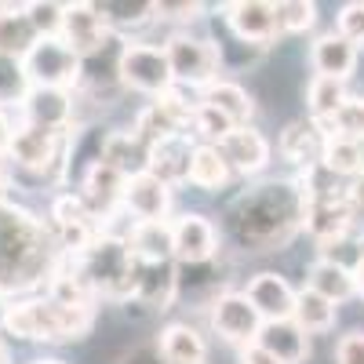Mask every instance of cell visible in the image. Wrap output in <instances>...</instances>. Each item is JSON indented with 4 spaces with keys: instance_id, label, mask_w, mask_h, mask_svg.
Returning a JSON list of instances; mask_svg holds the SVG:
<instances>
[{
    "instance_id": "cell-25",
    "label": "cell",
    "mask_w": 364,
    "mask_h": 364,
    "mask_svg": "<svg viewBox=\"0 0 364 364\" xmlns=\"http://www.w3.org/2000/svg\"><path fill=\"white\" fill-rule=\"evenodd\" d=\"M154 350L164 364H208V339L186 321L164 324Z\"/></svg>"
},
{
    "instance_id": "cell-38",
    "label": "cell",
    "mask_w": 364,
    "mask_h": 364,
    "mask_svg": "<svg viewBox=\"0 0 364 364\" xmlns=\"http://www.w3.org/2000/svg\"><path fill=\"white\" fill-rule=\"evenodd\" d=\"M324 132H328V135H343V139L364 142V95H350V99L339 106V113L324 124Z\"/></svg>"
},
{
    "instance_id": "cell-13",
    "label": "cell",
    "mask_w": 364,
    "mask_h": 364,
    "mask_svg": "<svg viewBox=\"0 0 364 364\" xmlns=\"http://www.w3.org/2000/svg\"><path fill=\"white\" fill-rule=\"evenodd\" d=\"M171 248H175V262L178 266H204L215 262L223 252V237L219 226L211 223L200 211H182L171 219Z\"/></svg>"
},
{
    "instance_id": "cell-30",
    "label": "cell",
    "mask_w": 364,
    "mask_h": 364,
    "mask_svg": "<svg viewBox=\"0 0 364 364\" xmlns=\"http://www.w3.org/2000/svg\"><path fill=\"white\" fill-rule=\"evenodd\" d=\"M291 321L306 331L310 339H314V336H328V331L336 328V321H339V306H336V302H328L324 295H317L314 288L302 284L299 295H295Z\"/></svg>"
},
{
    "instance_id": "cell-8",
    "label": "cell",
    "mask_w": 364,
    "mask_h": 364,
    "mask_svg": "<svg viewBox=\"0 0 364 364\" xmlns=\"http://www.w3.org/2000/svg\"><path fill=\"white\" fill-rule=\"evenodd\" d=\"M168 63H171V77L178 87H193L204 91L211 80H219L223 70V55L215 48V41L208 37H193L186 29H175V33L164 41Z\"/></svg>"
},
{
    "instance_id": "cell-12",
    "label": "cell",
    "mask_w": 364,
    "mask_h": 364,
    "mask_svg": "<svg viewBox=\"0 0 364 364\" xmlns=\"http://www.w3.org/2000/svg\"><path fill=\"white\" fill-rule=\"evenodd\" d=\"M208 317H211V331L237 350L255 346L259 331H262V317L255 314L245 291H219L215 302L208 306Z\"/></svg>"
},
{
    "instance_id": "cell-41",
    "label": "cell",
    "mask_w": 364,
    "mask_h": 364,
    "mask_svg": "<svg viewBox=\"0 0 364 364\" xmlns=\"http://www.w3.org/2000/svg\"><path fill=\"white\" fill-rule=\"evenodd\" d=\"M336 33H343L350 44L364 48V0H350L336 15Z\"/></svg>"
},
{
    "instance_id": "cell-37",
    "label": "cell",
    "mask_w": 364,
    "mask_h": 364,
    "mask_svg": "<svg viewBox=\"0 0 364 364\" xmlns=\"http://www.w3.org/2000/svg\"><path fill=\"white\" fill-rule=\"evenodd\" d=\"M29 77L22 70L18 58H4L0 55V109H18L22 99L29 95Z\"/></svg>"
},
{
    "instance_id": "cell-21",
    "label": "cell",
    "mask_w": 364,
    "mask_h": 364,
    "mask_svg": "<svg viewBox=\"0 0 364 364\" xmlns=\"http://www.w3.org/2000/svg\"><path fill=\"white\" fill-rule=\"evenodd\" d=\"M310 66L314 77H331V80H350L353 70L360 66V48L350 44L343 33L328 29L310 44Z\"/></svg>"
},
{
    "instance_id": "cell-3",
    "label": "cell",
    "mask_w": 364,
    "mask_h": 364,
    "mask_svg": "<svg viewBox=\"0 0 364 364\" xmlns=\"http://www.w3.org/2000/svg\"><path fill=\"white\" fill-rule=\"evenodd\" d=\"M91 328H95V306H66L51 295H26L11 299L0 331L26 343H77Z\"/></svg>"
},
{
    "instance_id": "cell-2",
    "label": "cell",
    "mask_w": 364,
    "mask_h": 364,
    "mask_svg": "<svg viewBox=\"0 0 364 364\" xmlns=\"http://www.w3.org/2000/svg\"><path fill=\"white\" fill-rule=\"evenodd\" d=\"M58 259L63 252L55 248L48 223L11 200H0V288L37 291L51 281Z\"/></svg>"
},
{
    "instance_id": "cell-28",
    "label": "cell",
    "mask_w": 364,
    "mask_h": 364,
    "mask_svg": "<svg viewBox=\"0 0 364 364\" xmlns=\"http://www.w3.org/2000/svg\"><path fill=\"white\" fill-rule=\"evenodd\" d=\"M41 41V33L33 29L26 15V4H0V55L4 58H22L33 51V44Z\"/></svg>"
},
{
    "instance_id": "cell-24",
    "label": "cell",
    "mask_w": 364,
    "mask_h": 364,
    "mask_svg": "<svg viewBox=\"0 0 364 364\" xmlns=\"http://www.w3.org/2000/svg\"><path fill=\"white\" fill-rule=\"evenodd\" d=\"M255 346H262L277 364H306L310 360V336L291 317L288 321H266Z\"/></svg>"
},
{
    "instance_id": "cell-39",
    "label": "cell",
    "mask_w": 364,
    "mask_h": 364,
    "mask_svg": "<svg viewBox=\"0 0 364 364\" xmlns=\"http://www.w3.org/2000/svg\"><path fill=\"white\" fill-rule=\"evenodd\" d=\"M281 15V33H306V29L317 26V4L314 0H281L277 4Z\"/></svg>"
},
{
    "instance_id": "cell-40",
    "label": "cell",
    "mask_w": 364,
    "mask_h": 364,
    "mask_svg": "<svg viewBox=\"0 0 364 364\" xmlns=\"http://www.w3.org/2000/svg\"><path fill=\"white\" fill-rule=\"evenodd\" d=\"M26 15H29V22H33V29L41 37H58L63 33L66 4H58V0H29Z\"/></svg>"
},
{
    "instance_id": "cell-17",
    "label": "cell",
    "mask_w": 364,
    "mask_h": 364,
    "mask_svg": "<svg viewBox=\"0 0 364 364\" xmlns=\"http://www.w3.org/2000/svg\"><path fill=\"white\" fill-rule=\"evenodd\" d=\"M219 154L226 157L233 175H259L273 157V146L255 124H240L219 142Z\"/></svg>"
},
{
    "instance_id": "cell-22",
    "label": "cell",
    "mask_w": 364,
    "mask_h": 364,
    "mask_svg": "<svg viewBox=\"0 0 364 364\" xmlns=\"http://www.w3.org/2000/svg\"><path fill=\"white\" fill-rule=\"evenodd\" d=\"M357 223L360 219L343 204V197L331 193V197H310L306 200V223H302V230H306L317 245H328V240L350 233Z\"/></svg>"
},
{
    "instance_id": "cell-9",
    "label": "cell",
    "mask_w": 364,
    "mask_h": 364,
    "mask_svg": "<svg viewBox=\"0 0 364 364\" xmlns=\"http://www.w3.org/2000/svg\"><path fill=\"white\" fill-rule=\"evenodd\" d=\"M22 70L33 87H63V91H77L80 87V55L63 41V37H41L22 58Z\"/></svg>"
},
{
    "instance_id": "cell-45",
    "label": "cell",
    "mask_w": 364,
    "mask_h": 364,
    "mask_svg": "<svg viewBox=\"0 0 364 364\" xmlns=\"http://www.w3.org/2000/svg\"><path fill=\"white\" fill-rule=\"evenodd\" d=\"M237 364H277L262 346H245V350H237Z\"/></svg>"
},
{
    "instance_id": "cell-42",
    "label": "cell",
    "mask_w": 364,
    "mask_h": 364,
    "mask_svg": "<svg viewBox=\"0 0 364 364\" xmlns=\"http://www.w3.org/2000/svg\"><path fill=\"white\" fill-rule=\"evenodd\" d=\"M204 18V4H168L161 0L157 4V22H171V26H190V22H200Z\"/></svg>"
},
{
    "instance_id": "cell-1",
    "label": "cell",
    "mask_w": 364,
    "mask_h": 364,
    "mask_svg": "<svg viewBox=\"0 0 364 364\" xmlns=\"http://www.w3.org/2000/svg\"><path fill=\"white\" fill-rule=\"evenodd\" d=\"M306 223V197L295 178H262L240 190L223 208L219 237L245 255H266L291 245V237Z\"/></svg>"
},
{
    "instance_id": "cell-46",
    "label": "cell",
    "mask_w": 364,
    "mask_h": 364,
    "mask_svg": "<svg viewBox=\"0 0 364 364\" xmlns=\"http://www.w3.org/2000/svg\"><path fill=\"white\" fill-rule=\"evenodd\" d=\"M120 364H164L161 357H157V350L154 346H142V350H135V353H128Z\"/></svg>"
},
{
    "instance_id": "cell-26",
    "label": "cell",
    "mask_w": 364,
    "mask_h": 364,
    "mask_svg": "<svg viewBox=\"0 0 364 364\" xmlns=\"http://www.w3.org/2000/svg\"><path fill=\"white\" fill-rule=\"evenodd\" d=\"M193 135H171L149 149V175H157L161 182L175 186V182H190V164H193Z\"/></svg>"
},
{
    "instance_id": "cell-7",
    "label": "cell",
    "mask_w": 364,
    "mask_h": 364,
    "mask_svg": "<svg viewBox=\"0 0 364 364\" xmlns=\"http://www.w3.org/2000/svg\"><path fill=\"white\" fill-rule=\"evenodd\" d=\"M120 87L139 91V95L149 99H161L175 87L171 77V63H168V51L164 44H149V41H124L120 48Z\"/></svg>"
},
{
    "instance_id": "cell-16",
    "label": "cell",
    "mask_w": 364,
    "mask_h": 364,
    "mask_svg": "<svg viewBox=\"0 0 364 364\" xmlns=\"http://www.w3.org/2000/svg\"><path fill=\"white\" fill-rule=\"evenodd\" d=\"M63 37L80 58H87V55H95V51H102L117 33L106 26V18L99 15V8L95 4H66V18H63Z\"/></svg>"
},
{
    "instance_id": "cell-5",
    "label": "cell",
    "mask_w": 364,
    "mask_h": 364,
    "mask_svg": "<svg viewBox=\"0 0 364 364\" xmlns=\"http://www.w3.org/2000/svg\"><path fill=\"white\" fill-rule=\"evenodd\" d=\"M48 233L63 255H84L106 237V223L91 211V204L80 193H58L48 211Z\"/></svg>"
},
{
    "instance_id": "cell-36",
    "label": "cell",
    "mask_w": 364,
    "mask_h": 364,
    "mask_svg": "<svg viewBox=\"0 0 364 364\" xmlns=\"http://www.w3.org/2000/svg\"><path fill=\"white\" fill-rule=\"evenodd\" d=\"M324 168L339 178L360 175L364 171V142L357 139H343V135H331L328 149H324Z\"/></svg>"
},
{
    "instance_id": "cell-35",
    "label": "cell",
    "mask_w": 364,
    "mask_h": 364,
    "mask_svg": "<svg viewBox=\"0 0 364 364\" xmlns=\"http://www.w3.org/2000/svg\"><path fill=\"white\" fill-rule=\"evenodd\" d=\"M132 132H135L149 149H154L157 142H164V139H171V135H186V132H178V124L171 120V113L161 106V99H154L149 106H142V109H139Z\"/></svg>"
},
{
    "instance_id": "cell-10",
    "label": "cell",
    "mask_w": 364,
    "mask_h": 364,
    "mask_svg": "<svg viewBox=\"0 0 364 364\" xmlns=\"http://www.w3.org/2000/svg\"><path fill=\"white\" fill-rule=\"evenodd\" d=\"M18 120L33 124L44 132L58 135H77L80 128V106H77V91L63 87H29V95L18 106Z\"/></svg>"
},
{
    "instance_id": "cell-18",
    "label": "cell",
    "mask_w": 364,
    "mask_h": 364,
    "mask_svg": "<svg viewBox=\"0 0 364 364\" xmlns=\"http://www.w3.org/2000/svg\"><path fill=\"white\" fill-rule=\"evenodd\" d=\"M120 208H124L135 223H168V215H171V186L161 182L157 175L142 171V175L128 178L124 204Z\"/></svg>"
},
{
    "instance_id": "cell-51",
    "label": "cell",
    "mask_w": 364,
    "mask_h": 364,
    "mask_svg": "<svg viewBox=\"0 0 364 364\" xmlns=\"http://www.w3.org/2000/svg\"><path fill=\"white\" fill-rule=\"evenodd\" d=\"M33 364H66V360H58V357H41V360H33Z\"/></svg>"
},
{
    "instance_id": "cell-20",
    "label": "cell",
    "mask_w": 364,
    "mask_h": 364,
    "mask_svg": "<svg viewBox=\"0 0 364 364\" xmlns=\"http://www.w3.org/2000/svg\"><path fill=\"white\" fill-rule=\"evenodd\" d=\"M245 295H248V302L255 306V314H259L262 324H266V321H288V317H291L299 288H291L288 277H281V273L262 269V273H255V277L248 281Z\"/></svg>"
},
{
    "instance_id": "cell-6",
    "label": "cell",
    "mask_w": 364,
    "mask_h": 364,
    "mask_svg": "<svg viewBox=\"0 0 364 364\" xmlns=\"http://www.w3.org/2000/svg\"><path fill=\"white\" fill-rule=\"evenodd\" d=\"M73 135H58V132H44L33 124H15L11 142L4 149V157L11 168H22L29 175H44V178H58L66 171V157H70Z\"/></svg>"
},
{
    "instance_id": "cell-29",
    "label": "cell",
    "mask_w": 364,
    "mask_h": 364,
    "mask_svg": "<svg viewBox=\"0 0 364 364\" xmlns=\"http://www.w3.org/2000/svg\"><path fill=\"white\" fill-rule=\"evenodd\" d=\"M124 245H128L135 262H175L171 219L168 223H135Z\"/></svg>"
},
{
    "instance_id": "cell-47",
    "label": "cell",
    "mask_w": 364,
    "mask_h": 364,
    "mask_svg": "<svg viewBox=\"0 0 364 364\" xmlns=\"http://www.w3.org/2000/svg\"><path fill=\"white\" fill-rule=\"evenodd\" d=\"M15 124H18V120H11V117H8V109H0V154H4V149H8Z\"/></svg>"
},
{
    "instance_id": "cell-48",
    "label": "cell",
    "mask_w": 364,
    "mask_h": 364,
    "mask_svg": "<svg viewBox=\"0 0 364 364\" xmlns=\"http://www.w3.org/2000/svg\"><path fill=\"white\" fill-rule=\"evenodd\" d=\"M8 186H11V164L0 154V200H8Z\"/></svg>"
},
{
    "instance_id": "cell-43",
    "label": "cell",
    "mask_w": 364,
    "mask_h": 364,
    "mask_svg": "<svg viewBox=\"0 0 364 364\" xmlns=\"http://www.w3.org/2000/svg\"><path fill=\"white\" fill-rule=\"evenodd\" d=\"M336 364H364V331H350L336 343Z\"/></svg>"
},
{
    "instance_id": "cell-44",
    "label": "cell",
    "mask_w": 364,
    "mask_h": 364,
    "mask_svg": "<svg viewBox=\"0 0 364 364\" xmlns=\"http://www.w3.org/2000/svg\"><path fill=\"white\" fill-rule=\"evenodd\" d=\"M339 197H343V204L353 211V215H360V211H364V171H360V175L343 178V190H339Z\"/></svg>"
},
{
    "instance_id": "cell-27",
    "label": "cell",
    "mask_w": 364,
    "mask_h": 364,
    "mask_svg": "<svg viewBox=\"0 0 364 364\" xmlns=\"http://www.w3.org/2000/svg\"><path fill=\"white\" fill-rule=\"evenodd\" d=\"M200 102L211 106V109H219L223 117H230L233 124H252V117H255V99L248 95V87L245 84H237L230 77H219V80H211L204 91H200Z\"/></svg>"
},
{
    "instance_id": "cell-4",
    "label": "cell",
    "mask_w": 364,
    "mask_h": 364,
    "mask_svg": "<svg viewBox=\"0 0 364 364\" xmlns=\"http://www.w3.org/2000/svg\"><path fill=\"white\" fill-rule=\"evenodd\" d=\"M73 266L80 269V277L87 281V288L95 291V299H120L128 302L132 295V277H135V259L128 252L124 240L117 237H102L95 248H87L84 255H70Z\"/></svg>"
},
{
    "instance_id": "cell-49",
    "label": "cell",
    "mask_w": 364,
    "mask_h": 364,
    "mask_svg": "<svg viewBox=\"0 0 364 364\" xmlns=\"http://www.w3.org/2000/svg\"><path fill=\"white\" fill-rule=\"evenodd\" d=\"M8 306H11V291L0 288V328H4V317H8Z\"/></svg>"
},
{
    "instance_id": "cell-50",
    "label": "cell",
    "mask_w": 364,
    "mask_h": 364,
    "mask_svg": "<svg viewBox=\"0 0 364 364\" xmlns=\"http://www.w3.org/2000/svg\"><path fill=\"white\" fill-rule=\"evenodd\" d=\"M353 281H357V295L364 299V262H360V266L353 269Z\"/></svg>"
},
{
    "instance_id": "cell-15",
    "label": "cell",
    "mask_w": 364,
    "mask_h": 364,
    "mask_svg": "<svg viewBox=\"0 0 364 364\" xmlns=\"http://www.w3.org/2000/svg\"><path fill=\"white\" fill-rule=\"evenodd\" d=\"M328 139H331V135L324 132V124H317V120H310V117H299V120H291V124L281 132L277 149H281V157H284L291 168L310 171V168L324 164Z\"/></svg>"
},
{
    "instance_id": "cell-33",
    "label": "cell",
    "mask_w": 364,
    "mask_h": 364,
    "mask_svg": "<svg viewBox=\"0 0 364 364\" xmlns=\"http://www.w3.org/2000/svg\"><path fill=\"white\" fill-rule=\"evenodd\" d=\"M99 15L106 18V26L113 33H128V29H142L149 22H157V4H149V0H99Z\"/></svg>"
},
{
    "instance_id": "cell-23",
    "label": "cell",
    "mask_w": 364,
    "mask_h": 364,
    "mask_svg": "<svg viewBox=\"0 0 364 364\" xmlns=\"http://www.w3.org/2000/svg\"><path fill=\"white\" fill-rule=\"evenodd\" d=\"M95 157L106 168H113L117 175H124V178H135V175L149 171V146L135 132H106L99 139Z\"/></svg>"
},
{
    "instance_id": "cell-34",
    "label": "cell",
    "mask_w": 364,
    "mask_h": 364,
    "mask_svg": "<svg viewBox=\"0 0 364 364\" xmlns=\"http://www.w3.org/2000/svg\"><path fill=\"white\" fill-rule=\"evenodd\" d=\"M350 99L346 80H331V77H314L306 87V117L317 124H328L339 113V106Z\"/></svg>"
},
{
    "instance_id": "cell-14",
    "label": "cell",
    "mask_w": 364,
    "mask_h": 364,
    "mask_svg": "<svg viewBox=\"0 0 364 364\" xmlns=\"http://www.w3.org/2000/svg\"><path fill=\"white\" fill-rule=\"evenodd\" d=\"M175 299H178V262H135L128 306L135 302L149 314H164L171 310Z\"/></svg>"
},
{
    "instance_id": "cell-11",
    "label": "cell",
    "mask_w": 364,
    "mask_h": 364,
    "mask_svg": "<svg viewBox=\"0 0 364 364\" xmlns=\"http://www.w3.org/2000/svg\"><path fill=\"white\" fill-rule=\"evenodd\" d=\"M223 26L230 29V37L266 51L273 41L281 37V15L277 4L269 0H233V4H223Z\"/></svg>"
},
{
    "instance_id": "cell-31",
    "label": "cell",
    "mask_w": 364,
    "mask_h": 364,
    "mask_svg": "<svg viewBox=\"0 0 364 364\" xmlns=\"http://www.w3.org/2000/svg\"><path fill=\"white\" fill-rule=\"evenodd\" d=\"M306 288H314L317 295H324L328 302H346L357 295V281H353V269L339 266V262H328V259H317L306 273Z\"/></svg>"
},
{
    "instance_id": "cell-19",
    "label": "cell",
    "mask_w": 364,
    "mask_h": 364,
    "mask_svg": "<svg viewBox=\"0 0 364 364\" xmlns=\"http://www.w3.org/2000/svg\"><path fill=\"white\" fill-rule=\"evenodd\" d=\"M124 186H128V178L124 175H117L113 168H106L99 157L91 161L80 175V197L91 204V211L106 223L109 215H117L120 204H124Z\"/></svg>"
},
{
    "instance_id": "cell-32",
    "label": "cell",
    "mask_w": 364,
    "mask_h": 364,
    "mask_svg": "<svg viewBox=\"0 0 364 364\" xmlns=\"http://www.w3.org/2000/svg\"><path fill=\"white\" fill-rule=\"evenodd\" d=\"M233 178L226 157L219 154V146H208V142H197L193 149V164H190V182L197 190H208V193H219L226 182Z\"/></svg>"
}]
</instances>
